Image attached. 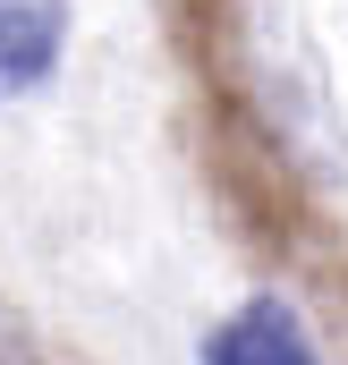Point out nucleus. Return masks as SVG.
I'll return each mask as SVG.
<instances>
[{
	"instance_id": "f257e3e1",
	"label": "nucleus",
	"mask_w": 348,
	"mask_h": 365,
	"mask_svg": "<svg viewBox=\"0 0 348 365\" xmlns=\"http://www.w3.org/2000/svg\"><path fill=\"white\" fill-rule=\"evenodd\" d=\"M68 51V0H0V102L34 93Z\"/></svg>"
},
{
	"instance_id": "f03ea898",
	"label": "nucleus",
	"mask_w": 348,
	"mask_h": 365,
	"mask_svg": "<svg viewBox=\"0 0 348 365\" xmlns=\"http://www.w3.org/2000/svg\"><path fill=\"white\" fill-rule=\"evenodd\" d=\"M204 365H314V340H306V323H297L280 297H247V306L204 340Z\"/></svg>"
}]
</instances>
